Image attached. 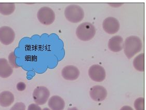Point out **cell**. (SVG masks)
Here are the masks:
<instances>
[{
	"mask_svg": "<svg viewBox=\"0 0 146 110\" xmlns=\"http://www.w3.org/2000/svg\"><path fill=\"white\" fill-rule=\"evenodd\" d=\"M142 47V41L140 38L136 36H130L126 38L123 48L126 57L130 59L140 52Z\"/></svg>",
	"mask_w": 146,
	"mask_h": 110,
	"instance_id": "cell-1",
	"label": "cell"
},
{
	"mask_svg": "<svg viewBox=\"0 0 146 110\" xmlns=\"http://www.w3.org/2000/svg\"><path fill=\"white\" fill-rule=\"evenodd\" d=\"M96 28L90 23L85 22L80 25L76 30V35L82 41H90L96 34Z\"/></svg>",
	"mask_w": 146,
	"mask_h": 110,
	"instance_id": "cell-2",
	"label": "cell"
},
{
	"mask_svg": "<svg viewBox=\"0 0 146 110\" xmlns=\"http://www.w3.org/2000/svg\"><path fill=\"white\" fill-rule=\"evenodd\" d=\"M64 16L72 23H78L83 19L84 12L81 6L72 4L67 6L64 10Z\"/></svg>",
	"mask_w": 146,
	"mask_h": 110,
	"instance_id": "cell-3",
	"label": "cell"
},
{
	"mask_svg": "<svg viewBox=\"0 0 146 110\" xmlns=\"http://www.w3.org/2000/svg\"><path fill=\"white\" fill-rule=\"evenodd\" d=\"M37 17L42 24L48 26L55 21V14L52 9L48 7H43L38 10Z\"/></svg>",
	"mask_w": 146,
	"mask_h": 110,
	"instance_id": "cell-4",
	"label": "cell"
},
{
	"mask_svg": "<svg viewBox=\"0 0 146 110\" xmlns=\"http://www.w3.org/2000/svg\"><path fill=\"white\" fill-rule=\"evenodd\" d=\"M50 96V90L44 86L36 87L33 93V98L36 104L38 105L45 104Z\"/></svg>",
	"mask_w": 146,
	"mask_h": 110,
	"instance_id": "cell-5",
	"label": "cell"
},
{
	"mask_svg": "<svg viewBox=\"0 0 146 110\" xmlns=\"http://www.w3.org/2000/svg\"><path fill=\"white\" fill-rule=\"evenodd\" d=\"M88 75L93 81L96 82L104 81L106 76L105 69L98 64H94L90 67Z\"/></svg>",
	"mask_w": 146,
	"mask_h": 110,
	"instance_id": "cell-6",
	"label": "cell"
},
{
	"mask_svg": "<svg viewBox=\"0 0 146 110\" xmlns=\"http://www.w3.org/2000/svg\"><path fill=\"white\" fill-rule=\"evenodd\" d=\"M15 38V33L13 29L8 26L0 28V42L5 45L12 44Z\"/></svg>",
	"mask_w": 146,
	"mask_h": 110,
	"instance_id": "cell-7",
	"label": "cell"
},
{
	"mask_svg": "<svg viewBox=\"0 0 146 110\" xmlns=\"http://www.w3.org/2000/svg\"><path fill=\"white\" fill-rule=\"evenodd\" d=\"M102 27L106 33L109 34H114L119 31L120 25L115 18L109 17L106 18L103 21Z\"/></svg>",
	"mask_w": 146,
	"mask_h": 110,
	"instance_id": "cell-8",
	"label": "cell"
},
{
	"mask_svg": "<svg viewBox=\"0 0 146 110\" xmlns=\"http://www.w3.org/2000/svg\"><path fill=\"white\" fill-rule=\"evenodd\" d=\"M91 98L96 102L104 101L107 96V91L105 88L100 85L92 87L90 91Z\"/></svg>",
	"mask_w": 146,
	"mask_h": 110,
	"instance_id": "cell-9",
	"label": "cell"
},
{
	"mask_svg": "<svg viewBox=\"0 0 146 110\" xmlns=\"http://www.w3.org/2000/svg\"><path fill=\"white\" fill-rule=\"evenodd\" d=\"M62 74V77L66 80L74 81L79 78L80 71L76 66L70 65L63 68Z\"/></svg>",
	"mask_w": 146,
	"mask_h": 110,
	"instance_id": "cell-10",
	"label": "cell"
},
{
	"mask_svg": "<svg viewBox=\"0 0 146 110\" xmlns=\"http://www.w3.org/2000/svg\"><path fill=\"white\" fill-rule=\"evenodd\" d=\"M123 38L117 35L111 38L108 42V47L111 51L114 52H119L123 48Z\"/></svg>",
	"mask_w": 146,
	"mask_h": 110,
	"instance_id": "cell-11",
	"label": "cell"
},
{
	"mask_svg": "<svg viewBox=\"0 0 146 110\" xmlns=\"http://www.w3.org/2000/svg\"><path fill=\"white\" fill-rule=\"evenodd\" d=\"M13 69L9 64V61L5 58H0V77L7 78L12 75Z\"/></svg>",
	"mask_w": 146,
	"mask_h": 110,
	"instance_id": "cell-12",
	"label": "cell"
},
{
	"mask_svg": "<svg viewBox=\"0 0 146 110\" xmlns=\"http://www.w3.org/2000/svg\"><path fill=\"white\" fill-rule=\"evenodd\" d=\"M48 105L52 110H63L65 107V102L62 97L53 96L49 99Z\"/></svg>",
	"mask_w": 146,
	"mask_h": 110,
	"instance_id": "cell-13",
	"label": "cell"
},
{
	"mask_svg": "<svg viewBox=\"0 0 146 110\" xmlns=\"http://www.w3.org/2000/svg\"><path fill=\"white\" fill-rule=\"evenodd\" d=\"M15 98L13 93L4 91L0 93V105L2 107H9L14 101Z\"/></svg>",
	"mask_w": 146,
	"mask_h": 110,
	"instance_id": "cell-14",
	"label": "cell"
},
{
	"mask_svg": "<svg viewBox=\"0 0 146 110\" xmlns=\"http://www.w3.org/2000/svg\"><path fill=\"white\" fill-rule=\"evenodd\" d=\"M15 9V5L13 3H0V13L8 16L13 14Z\"/></svg>",
	"mask_w": 146,
	"mask_h": 110,
	"instance_id": "cell-15",
	"label": "cell"
},
{
	"mask_svg": "<svg viewBox=\"0 0 146 110\" xmlns=\"http://www.w3.org/2000/svg\"><path fill=\"white\" fill-rule=\"evenodd\" d=\"M135 69L139 72H143L145 70V55L144 53L140 54L135 58L133 61Z\"/></svg>",
	"mask_w": 146,
	"mask_h": 110,
	"instance_id": "cell-16",
	"label": "cell"
},
{
	"mask_svg": "<svg viewBox=\"0 0 146 110\" xmlns=\"http://www.w3.org/2000/svg\"><path fill=\"white\" fill-rule=\"evenodd\" d=\"M136 110H145V99L140 97L137 99L134 102Z\"/></svg>",
	"mask_w": 146,
	"mask_h": 110,
	"instance_id": "cell-17",
	"label": "cell"
},
{
	"mask_svg": "<svg viewBox=\"0 0 146 110\" xmlns=\"http://www.w3.org/2000/svg\"><path fill=\"white\" fill-rule=\"evenodd\" d=\"M17 58V56H16L15 54V52H12L10 53L9 56V64L11 66L12 68H19L20 66H18L17 64L16 63V59Z\"/></svg>",
	"mask_w": 146,
	"mask_h": 110,
	"instance_id": "cell-18",
	"label": "cell"
},
{
	"mask_svg": "<svg viewBox=\"0 0 146 110\" xmlns=\"http://www.w3.org/2000/svg\"><path fill=\"white\" fill-rule=\"evenodd\" d=\"M10 110H26V106L23 102H17L14 105Z\"/></svg>",
	"mask_w": 146,
	"mask_h": 110,
	"instance_id": "cell-19",
	"label": "cell"
},
{
	"mask_svg": "<svg viewBox=\"0 0 146 110\" xmlns=\"http://www.w3.org/2000/svg\"><path fill=\"white\" fill-rule=\"evenodd\" d=\"M26 88V85L23 82H19L17 85V89L18 91H22L25 90Z\"/></svg>",
	"mask_w": 146,
	"mask_h": 110,
	"instance_id": "cell-20",
	"label": "cell"
},
{
	"mask_svg": "<svg viewBox=\"0 0 146 110\" xmlns=\"http://www.w3.org/2000/svg\"><path fill=\"white\" fill-rule=\"evenodd\" d=\"M28 110H42L41 107H40L38 106V105L37 104H30L28 108Z\"/></svg>",
	"mask_w": 146,
	"mask_h": 110,
	"instance_id": "cell-21",
	"label": "cell"
},
{
	"mask_svg": "<svg viewBox=\"0 0 146 110\" xmlns=\"http://www.w3.org/2000/svg\"><path fill=\"white\" fill-rule=\"evenodd\" d=\"M123 4V3H110V4H109L110 5H111L112 7H120V6L122 5Z\"/></svg>",
	"mask_w": 146,
	"mask_h": 110,
	"instance_id": "cell-22",
	"label": "cell"
},
{
	"mask_svg": "<svg viewBox=\"0 0 146 110\" xmlns=\"http://www.w3.org/2000/svg\"><path fill=\"white\" fill-rule=\"evenodd\" d=\"M134 110L133 109V108L132 107H129V106H127V105H126V106H124L123 107H122L121 109V110Z\"/></svg>",
	"mask_w": 146,
	"mask_h": 110,
	"instance_id": "cell-23",
	"label": "cell"
},
{
	"mask_svg": "<svg viewBox=\"0 0 146 110\" xmlns=\"http://www.w3.org/2000/svg\"><path fill=\"white\" fill-rule=\"evenodd\" d=\"M68 110H79L76 107H71V108H69V109H68Z\"/></svg>",
	"mask_w": 146,
	"mask_h": 110,
	"instance_id": "cell-24",
	"label": "cell"
},
{
	"mask_svg": "<svg viewBox=\"0 0 146 110\" xmlns=\"http://www.w3.org/2000/svg\"><path fill=\"white\" fill-rule=\"evenodd\" d=\"M43 110H50V109H48V108H47V107H45V108H44Z\"/></svg>",
	"mask_w": 146,
	"mask_h": 110,
	"instance_id": "cell-25",
	"label": "cell"
}]
</instances>
